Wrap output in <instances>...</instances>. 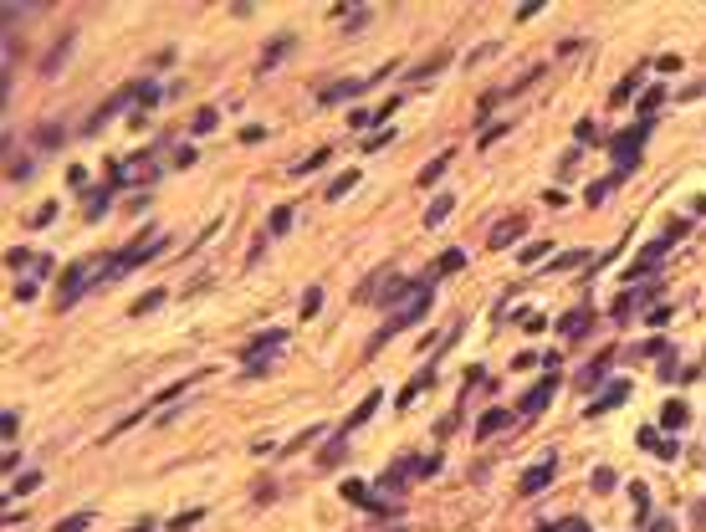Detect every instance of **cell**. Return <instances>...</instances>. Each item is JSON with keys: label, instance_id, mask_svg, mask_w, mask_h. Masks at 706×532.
Segmentation results:
<instances>
[{"label": "cell", "instance_id": "obj_19", "mask_svg": "<svg viewBox=\"0 0 706 532\" xmlns=\"http://www.w3.org/2000/svg\"><path fill=\"white\" fill-rule=\"evenodd\" d=\"M547 251H553V241H532V246H522V262L532 266V262H543Z\"/></svg>", "mask_w": 706, "mask_h": 532}, {"label": "cell", "instance_id": "obj_4", "mask_svg": "<svg viewBox=\"0 0 706 532\" xmlns=\"http://www.w3.org/2000/svg\"><path fill=\"white\" fill-rule=\"evenodd\" d=\"M624 399H630V384L619 379V384H609V389H604V394H599V399H588V414H609L614 405H624Z\"/></svg>", "mask_w": 706, "mask_h": 532}, {"label": "cell", "instance_id": "obj_13", "mask_svg": "<svg viewBox=\"0 0 706 532\" xmlns=\"http://www.w3.org/2000/svg\"><path fill=\"white\" fill-rule=\"evenodd\" d=\"M451 164H455V154H440V159H435V164H425V169H420V185H435V179H440V174H446V169H451Z\"/></svg>", "mask_w": 706, "mask_h": 532}, {"label": "cell", "instance_id": "obj_15", "mask_svg": "<svg viewBox=\"0 0 706 532\" xmlns=\"http://www.w3.org/2000/svg\"><path fill=\"white\" fill-rule=\"evenodd\" d=\"M374 410H379V394H369V399H363V405H359V410H353V414H348V425H343V430H353V425H363V420H369V414H374Z\"/></svg>", "mask_w": 706, "mask_h": 532}, {"label": "cell", "instance_id": "obj_6", "mask_svg": "<svg viewBox=\"0 0 706 532\" xmlns=\"http://www.w3.org/2000/svg\"><path fill=\"white\" fill-rule=\"evenodd\" d=\"M522 230H527V220H522V215H512V220H502V226L491 230V246H496V251H507V246H512V241L522 236Z\"/></svg>", "mask_w": 706, "mask_h": 532}, {"label": "cell", "instance_id": "obj_3", "mask_svg": "<svg viewBox=\"0 0 706 532\" xmlns=\"http://www.w3.org/2000/svg\"><path fill=\"white\" fill-rule=\"evenodd\" d=\"M553 394H558V374H547V379H538V384L527 389V394H522V405H517V410H522V414H538Z\"/></svg>", "mask_w": 706, "mask_h": 532}, {"label": "cell", "instance_id": "obj_23", "mask_svg": "<svg viewBox=\"0 0 706 532\" xmlns=\"http://www.w3.org/2000/svg\"><path fill=\"white\" fill-rule=\"evenodd\" d=\"M159 302H164V292H159V287H154V292H143L138 302H134V318H138V313H154Z\"/></svg>", "mask_w": 706, "mask_h": 532}, {"label": "cell", "instance_id": "obj_11", "mask_svg": "<svg viewBox=\"0 0 706 532\" xmlns=\"http://www.w3.org/2000/svg\"><path fill=\"white\" fill-rule=\"evenodd\" d=\"M451 210H455L451 194H435V200H430V210H425V226H440V220H446Z\"/></svg>", "mask_w": 706, "mask_h": 532}, {"label": "cell", "instance_id": "obj_28", "mask_svg": "<svg viewBox=\"0 0 706 532\" xmlns=\"http://www.w3.org/2000/svg\"><path fill=\"white\" fill-rule=\"evenodd\" d=\"M466 266V251H446V256H440V266L435 271H461Z\"/></svg>", "mask_w": 706, "mask_h": 532}, {"label": "cell", "instance_id": "obj_29", "mask_svg": "<svg viewBox=\"0 0 706 532\" xmlns=\"http://www.w3.org/2000/svg\"><path fill=\"white\" fill-rule=\"evenodd\" d=\"M87 522H93V512H77V517H67V522H62L57 532H82Z\"/></svg>", "mask_w": 706, "mask_h": 532}, {"label": "cell", "instance_id": "obj_27", "mask_svg": "<svg viewBox=\"0 0 706 532\" xmlns=\"http://www.w3.org/2000/svg\"><path fill=\"white\" fill-rule=\"evenodd\" d=\"M583 318H588V307H573V313L558 322V328H563V333H579V328H583Z\"/></svg>", "mask_w": 706, "mask_h": 532}, {"label": "cell", "instance_id": "obj_25", "mask_svg": "<svg viewBox=\"0 0 706 532\" xmlns=\"http://www.w3.org/2000/svg\"><path fill=\"white\" fill-rule=\"evenodd\" d=\"M660 98H665V87H650V93H645V98H640V113H645V118H650V113H655V108H660Z\"/></svg>", "mask_w": 706, "mask_h": 532}, {"label": "cell", "instance_id": "obj_35", "mask_svg": "<svg viewBox=\"0 0 706 532\" xmlns=\"http://www.w3.org/2000/svg\"><path fill=\"white\" fill-rule=\"evenodd\" d=\"M630 497H635V512L645 517V512H650V497H645V486H630Z\"/></svg>", "mask_w": 706, "mask_h": 532}, {"label": "cell", "instance_id": "obj_10", "mask_svg": "<svg viewBox=\"0 0 706 532\" xmlns=\"http://www.w3.org/2000/svg\"><path fill=\"white\" fill-rule=\"evenodd\" d=\"M425 389H430V374H420V379H410V384H404V389H399V399H395V405H399V410H410V405H415V399H420V394H425Z\"/></svg>", "mask_w": 706, "mask_h": 532}, {"label": "cell", "instance_id": "obj_12", "mask_svg": "<svg viewBox=\"0 0 706 532\" xmlns=\"http://www.w3.org/2000/svg\"><path fill=\"white\" fill-rule=\"evenodd\" d=\"M604 374H609V354H599V358L583 369V379H579V384H583V389H594V384H604Z\"/></svg>", "mask_w": 706, "mask_h": 532}, {"label": "cell", "instance_id": "obj_14", "mask_svg": "<svg viewBox=\"0 0 706 532\" xmlns=\"http://www.w3.org/2000/svg\"><path fill=\"white\" fill-rule=\"evenodd\" d=\"M353 185H359V169H343V174H338L333 185H328V200H343V194H348Z\"/></svg>", "mask_w": 706, "mask_h": 532}, {"label": "cell", "instance_id": "obj_22", "mask_svg": "<svg viewBox=\"0 0 706 532\" xmlns=\"http://www.w3.org/2000/svg\"><path fill=\"white\" fill-rule=\"evenodd\" d=\"M446 62H451V57H446V51H440V57H430V62H425V67H415V82H425V77H435L440 67H446Z\"/></svg>", "mask_w": 706, "mask_h": 532}, {"label": "cell", "instance_id": "obj_26", "mask_svg": "<svg viewBox=\"0 0 706 532\" xmlns=\"http://www.w3.org/2000/svg\"><path fill=\"white\" fill-rule=\"evenodd\" d=\"M134 98L143 102V108H149V102H159L164 93H159V87H154V82H138V87H134Z\"/></svg>", "mask_w": 706, "mask_h": 532}, {"label": "cell", "instance_id": "obj_1", "mask_svg": "<svg viewBox=\"0 0 706 532\" xmlns=\"http://www.w3.org/2000/svg\"><path fill=\"white\" fill-rule=\"evenodd\" d=\"M430 302H435V292H430V287H420V292L410 297V307H404V313H399L395 322H389L384 333H379V343H384V338H395V333H399V328H410V322H420V318L430 313Z\"/></svg>", "mask_w": 706, "mask_h": 532}, {"label": "cell", "instance_id": "obj_16", "mask_svg": "<svg viewBox=\"0 0 706 532\" xmlns=\"http://www.w3.org/2000/svg\"><path fill=\"white\" fill-rule=\"evenodd\" d=\"M363 87H369V82H343V87H328V93H323V102H338V98H359Z\"/></svg>", "mask_w": 706, "mask_h": 532}, {"label": "cell", "instance_id": "obj_20", "mask_svg": "<svg viewBox=\"0 0 706 532\" xmlns=\"http://www.w3.org/2000/svg\"><path fill=\"white\" fill-rule=\"evenodd\" d=\"M287 46H292V36H277V46H271L266 57H261V67H277V62L287 57Z\"/></svg>", "mask_w": 706, "mask_h": 532}, {"label": "cell", "instance_id": "obj_30", "mask_svg": "<svg viewBox=\"0 0 706 532\" xmlns=\"http://www.w3.org/2000/svg\"><path fill=\"white\" fill-rule=\"evenodd\" d=\"M318 307H323V292H318V287H307V297H302V318H312Z\"/></svg>", "mask_w": 706, "mask_h": 532}, {"label": "cell", "instance_id": "obj_32", "mask_svg": "<svg viewBox=\"0 0 706 532\" xmlns=\"http://www.w3.org/2000/svg\"><path fill=\"white\" fill-rule=\"evenodd\" d=\"M36 486H42V476L26 471V476H16V486H10V491H36Z\"/></svg>", "mask_w": 706, "mask_h": 532}, {"label": "cell", "instance_id": "obj_18", "mask_svg": "<svg viewBox=\"0 0 706 532\" xmlns=\"http://www.w3.org/2000/svg\"><path fill=\"white\" fill-rule=\"evenodd\" d=\"M194 134H210V128H220V118H215V108H200V113H194Z\"/></svg>", "mask_w": 706, "mask_h": 532}, {"label": "cell", "instance_id": "obj_8", "mask_svg": "<svg viewBox=\"0 0 706 532\" xmlns=\"http://www.w3.org/2000/svg\"><path fill=\"white\" fill-rule=\"evenodd\" d=\"M502 425H507V410H487V414L476 420V440H491Z\"/></svg>", "mask_w": 706, "mask_h": 532}, {"label": "cell", "instance_id": "obj_24", "mask_svg": "<svg viewBox=\"0 0 706 532\" xmlns=\"http://www.w3.org/2000/svg\"><path fill=\"white\" fill-rule=\"evenodd\" d=\"M102 210H108V190H93V194H87V215H102Z\"/></svg>", "mask_w": 706, "mask_h": 532}, {"label": "cell", "instance_id": "obj_5", "mask_svg": "<svg viewBox=\"0 0 706 532\" xmlns=\"http://www.w3.org/2000/svg\"><path fill=\"white\" fill-rule=\"evenodd\" d=\"M82 282H87V262H77L67 277H62V307H72L77 297H82Z\"/></svg>", "mask_w": 706, "mask_h": 532}, {"label": "cell", "instance_id": "obj_9", "mask_svg": "<svg viewBox=\"0 0 706 532\" xmlns=\"http://www.w3.org/2000/svg\"><path fill=\"white\" fill-rule=\"evenodd\" d=\"M686 420H691V410L681 405V399H671V405H665V410H660V425H665V430H681V425H686Z\"/></svg>", "mask_w": 706, "mask_h": 532}, {"label": "cell", "instance_id": "obj_33", "mask_svg": "<svg viewBox=\"0 0 706 532\" xmlns=\"http://www.w3.org/2000/svg\"><path fill=\"white\" fill-rule=\"evenodd\" d=\"M200 517H205V512H185V517H174V522H169V532H185V527L200 522Z\"/></svg>", "mask_w": 706, "mask_h": 532}, {"label": "cell", "instance_id": "obj_7", "mask_svg": "<svg viewBox=\"0 0 706 532\" xmlns=\"http://www.w3.org/2000/svg\"><path fill=\"white\" fill-rule=\"evenodd\" d=\"M343 497L353 502V507H369V512H384V507H379V502L369 497V486H363V481H343Z\"/></svg>", "mask_w": 706, "mask_h": 532}, {"label": "cell", "instance_id": "obj_2", "mask_svg": "<svg viewBox=\"0 0 706 532\" xmlns=\"http://www.w3.org/2000/svg\"><path fill=\"white\" fill-rule=\"evenodd\" d=\"M553 476H558V461L547 456V461H538V466H532V471H522L517 491H522V497H538V491H543L547 481H553Z\"/></svg>", "mask_w": 706, "mask_h": 532}, {"label": "cell", "instance_id": "obj_31", "mask_svg": "<svg viewBox=\"0 0 706 532\" xmlns=\"http://www.w3.org/2000/svg\"><path fill=\"white\" fill-rule=\"evenodd\" d=\"M635 87H640V77H624L619 87H614V102H624V98H635Z\"/></svg>", "mask_w": 706, "mask_h": 532}, {"label": "cell", "instance_id": "obj_37", "mask_svg": "<svg viewBox=\"0 0 706 532\" xmlns=\"http://www.w3.org/2000/svg\"><path fill=\"white\" fill-rule=\"evenodd\" d=\"M538 532H563V527H547V522H543V527H538Z\"/></svg>", "mask_w": 706, "mask_h": 532}, {"label": "cell", "instance_id": "obj_17", "mask_svg": "<svg viewBox=\"0 0 706 532\" xmlns=\"http://www.w3.org/2000/svg\"><path fill=\"white\" fill-rule=\"evenodd\" d=\"M328 164V149H318V154H307L302 164H292V174H312V169H323Z\"/></svg>", "mask_w": 706, "mask_h": 532}, {"label": "cell", "instance_id": "obj_21", "mask_svg": "<svg viewBox=\"0 0 706 532\" xmlns=\"http://www.w3.org/2000/svg\"><path fill=\"white\" fill-rule=\"evenodd\" d=\"M287 226H292V205H277V210H271V236H282Z\"/></svg>", "mask_w": 706, "mask_h": 532}, {"label": "cell", "instance_id": "obj_34", "mask_svg": "<svg viewBox=\"0 0 706 532\" xmlns=\"http://www.w3.org/2000/svg\"><path fill=\"white\" fill-rule=\"evenodd\" d=\"M389 138H395V128H384V134H369V144H363V149H369V154H374V149H384V144H389Z\"/></svg>", "mask_w": 706, "mask_h": 532}, {"label": "cell", "instance_id": "obj_36", "mask_svg": "<svg viewBox=\"0 0 706 532\" xmlns=\"http://www.w3.org/2000/svg\"><path fill=\"white\" fill-rule=\"evenodd\" d=\"M594 486H599V491L614 486V471H609V466H599V471H594Z\"/></svg>", "mask_w": 706, "mask_h": 532}]
</instances>
